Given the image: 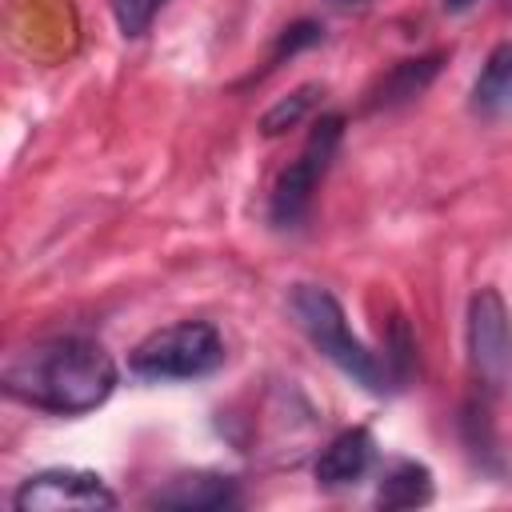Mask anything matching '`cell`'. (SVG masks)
Returning <instances> with one entry per match:
<instances>
[{
    "instance_id": "cell-16",
    "label": "cell",
    "mask_w": 512,
    "mask_h": 512,
    "mask_svg": "<svg viewBox=\"0 0 512 512\" xmlns=\"http://www.w3.org/2000/svg\"><path fill=\"white\" fill-rule=\"evenodd\" d=\"M320 40H324V28H320L316 20H296V24H288V28L280 32L272 56H268V68H276L284 56H292V52H300V48H312V44H320Z\"/></svg>"
},
{
    "instance_id": "cell-19",
    "label": "cell",
    "mask_w": 512,
    "mask_h": 512,
    "mask_svg": "<svg viewBox=\"0 0 512 512\" xmlns=\"http://www.w3.org/2000/svg\"><path fill=\"white\" fill-rule=\"evenodd\" d=\"M504 4H508V8H512V0H504Z\"/></svg>"
},
{
    "instance_id": "cell-1",
    "label": "cell",
    "mask_w": 512,
    "mask_h": 512,
    "mask_svg": "<svg viewBox=\"0 0 512 512\" xmlns=\"http://www.w3.org/2000/svg\"><path fill=\"white\" fill-rule=\"evenodd\" d=\"M0 384L12 400L28 408L52 416H84L112 396L116 364L96 340L52 336L12 352L0 372Z\"/></svg>"
},
{
    "instance_id": "cell-10",
    "label": "cell",
    "mask_w": 512,
    "mask_h": 512,
    "mask_svg": "<svg viewBox=\"0 0 512 512\" xmlns=\"http://www.w3.org/2000/svg\"><path fill=\"white\" fill-rule=\"evenodd\" d=\"M472 112L500 120L512 116V40L496 44L472 84Z\"/></svg>"
},
{
    "instance_id": "cell-2",
    "label": "cell",
    "mask_w": 512,
    "mask_h": 512,
    "mask_svg": "<svg viewBox=\"0 0 512 512\" xmlns=\"http://www.w3.org/2000/svg\"><path fill=\"white\" fill-rule=\"evenodd\" d=\"M288 312L300 324V332L312 340V348L324 360H332L344 376H352L368 392H388L392 388L384 360L376 352H368L360 344V336H352V328L344 320V308H340V300L328 288H320V284H292Z\"/></svg>"
},
{
    "instance_id": "cell-11",
    "label": "cell",
    "mask_w": 512,
    "mask_h": 512,
    "mask_svg": "<svg viewBox=\"0 0 512 512\" xmlns=\"http://www.w3.org/2000/svg\"><path fill=\"white\" fill-rule=\"evenodd\" d=\"M432 500V472L416 460H400L380 476L376 504L380 508H416Z\"/></svg>"
},
{
    "instance_id": "cell-3",
    "label": "cell",
    "mask_w": 512,
    "mask_h": 512,
    "mask_svg": "<svg viewBox=\"0 0 512 512\" xmlns=\"http://www.w3.org/2000/svg\"><path fill=\"white\" fill-rule=\"evenodd\" d=\"M224 364V336L208 320H176L148 332L132 352L128 368L144 380H196Z\"/></svg>"
},
{
    "instance_id": "cell-5",
    "label": "cell",
    "mask_w": 512,
    "mask_h": 512,
    "mask_svg": "<svg viewBox=\"0 0 512 512\" xmlns=\"http://www.w3.org/2000/svg\"><path fill=\"white\" fill-rule=\"evenodd\" d=\"M468 364L484 392L512 396V312L496 288L468 300Z\"/></svg>"
},
{
    "instance_id": "cell-4",
    "label": "cell",
    "mask_w": 512,
    "mask_h": 512,
    "mask_svg": "<svg viewBox=\"0 0 512 512\" xmlns=\"http://www.w3.org/2000/svg\"><path fill=\"white\" fill-rule=\"evenodd\" d=\"M340 140H344V116H340V112H324V116L312 124V132H308L300 156H296V160L276 176V184H272L268 220H272L276 228H296V224L304 220V212H308V204H312V192H316V184L324 180V172H328V164H332Z\"/></svg>"
},
{
    "instance_id": "cell-6",
    "label": "cell",
    "mask_w": 512,
    "mask_h": 512,
    "mask_svg": "<svg viewBox=\"0 0 512 512\" xmlns=\"http://www.w3.org/2000/svg\"><path fill=\"white\" fill-rule=\"evenodd\" d=\"M16 512H96V508H116V492L96 476V472H80V468H44L36 476H28L16 496H12Z\"/></svg>"
},
{
    "instance_id": "cell-9",
    "label": "cell",
    "mask_w": 512,
    "mask_h": 512,
    "mask_svg": "<svg viewBox=\"0 0 512 512\" xmlns=\"http://www.w3.org/2000/svg\"><path fill=\"white\" fill-rule=\"evenodd\" d=\"M372 432L364 424L344 428L320 456H316V484L320 488H344L356 484L372 464Z\"/></svg>"
},
{
    "instance_id": "cell-12",
    "label": "cell",
    "mask_w": 512,
    "mask_h": 512,
    "mask_svg": "<svg viewBox=\"0 0 512 512\" xmlns=\"http://www.w3.org/2000/svg\"><path fill=\"white\" fill-rule=\"evenodd\" d=\"M460 440L468 448V456L488 468V472H504V456H500V440H496V428H492V416L480 400H468L460 408Z\"/></svg>"
},
{
    "instance_id": "cell-15",
    "label": "cell",
    "mask_w": 512,
    "mask_h": 512,
    "mask_svg": "<svg viewBox=\"0 0 512 512\" xmlns=\"http://www.w3.org/2000/svg\"><path fill=\"white\" fill-rule=\"evenodd\" d=\"M168 0H108L112 16H116V28L124 36H144L148 24L156 20V12L164 8Z\"/></svg>"
},
{
    "instance_id": "cell-14",
    "label": "cell",
    "mask_w": 512,
    "mask_h": 512,
    "mask_svg": "<svg viewBox=\"0 0 512 512\" xmlns=\"http://www.w3.org/2000/svg\"><path fill=\"white\" fill-rule=\"evenodd\" d=\"M412 360H416L412 332H408V324H404V320H392L388 340H384V368H388L392 388H400V384L412 376Z\"/></svg>"
},
{
    "instance_id": "cell-13",
    "label": "cell",
    "mask_w": 512,
    "mask_h": 512,
    "mask_svg": "<svg viewBox=\"0 0 512 512\" xmlns=\"http://www.w3.org/2000/svg\"><path fill=\"white\" fill-rule=\"evenodd\" d=\"M324 88L320 84H300L292 96H284V100H276L268 112H264V120H260V132L264 136H280V132H288V128H296L308 112H312V104H316V96H320Z\"/></svg>"
},
{
    "instance_id": "cell-7",
    "label": "cell",
    "mask_w": 512,
    "mask_h": 512,
    "mask_svg": "<svg viewBox=\"0 0 512 512\" xmlns=\"http://www.w3.org/2000/svg\"><path fill=\"white\" fill-rule=\"evenodd\" d=\"M240 500V488L232 476L220 472H184L172 476L164 488L148 496V508H176V512H216L232 508Z\"/></svg>"
},
{
    "instance_id": "cell-17",
    "label": "cell",
    "mask_w": 512,
    "mask_h": 512,
    "mask_svg": "<svg viewBox=\"0 0 512 512\" xmlns=\"http://www.w3.org/2000/svg\"><path fill=\"white\" fill-rule=\"evenodd\" d=\"M444 4V12H464V8H472L476 0H440Z\"/></svg>"
},
{
    "instance_id": "cell-8",
    "label": "cell",
    "mask_w": 512,
    "mask_h": 512,
    "mask_svg": "<svg viewBox=\"0 0 512 512\" xmlns=\"http://www.w3.org/2000/svg\"><path fill=\"white\" fill-rule=\"evenodd\" d=\"M444 68V52H424V56H408V60H396L364 96V112H388V108H400L416 96L428 92V84L440 76Z\"/></svg>"
},
{
    "instance_id": "cell-18",
    "label": "cell",
    "mask_w": 512,
    "mask_h": 512,
    "mask_svg": "<svg viewBox=\"0 0 512 512\" xmlns=\"http://www.w3.org/2000/svg\"><path fill=\"white\" fill-rule=\"evenodd\" d=\"M332 4H336V8H368L372 0H332Z\"/></svg>"
}]
</instances>
